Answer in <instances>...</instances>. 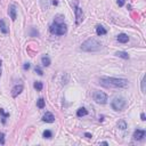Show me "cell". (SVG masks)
<instances>
[{
  "mask_svg": "<svg viewBox=\"0 0 146 146\" xmlns=\"http://www.w3.org/2000/svg\"><path fill=\"white\" fill-rule=\"evenodd\" d=\"M0 114H1V116H2V119H1L2 124H5V123H6V119H7V118H9V113H5L4 110L0 108Z\"/></svg>",
  "mask_w": 146,
  "mask_h": 146,
  "instance_id": "e0dca14e",
  "label": "cell"
},
{
  "mask_svg": "<svg viewBox=\"0 0 146 146\" xmlns=\"http://www.w3.org/2000/svg\"><path fill=\"white\" fill-rule=\"evenodd\" d=\"M99 83L106 88H125L128 87V80L120 78H100Z\"/></svg>",
  "mask_w": 146,
  "mask_h": 146,
  "instance_id": "6da1fadb",
  "label": "cell"
},
{
  "mask_svg": "<svg viewBox=\"0 0 146 146\" xmlns=\"http://www.w3.org/2000/svg\"><path fill=\"white\" fill-rule=\"evenodd\" d=\"M111 106L114 111H123L127 106V100L123 97H115L112 100Z\"/></svg>",
  "mask_w": 146,
  "mask_h": 146,
  "instance_id": "277c9868",
  "label": "cell"
},
{
  "mask_svg": "<svg viewBox=\"0 0 146 146\" xmlns=\"http://www.w3.org/2000/svg\"><path fill=\"white\" fill-rule=\"evenodd\" d=\"M49 30H50V33L55 34V35H64V34H66L67 26H66V24L63 22V17H62L61 15L56 16L54 23L50 25Z\"/></svg>",
  "mask_w": 146,
  "mask_h": 146,
  "instance_id": "7a4b0ae2",
  "label": "cell"
},
{
  "mask_svg": "<svg viewBox=\"0 0 146 146\" xmlns=\"http://www.w3.org/2000/svg\"><path fill=\"white\" fill-rule=\"evenodd\" d=\"M93 98L97 104H106L107 103V96L103 91H95L93 95Z\"/></svg>",
  "mask_w": 146,
  "mask_h": 146,
  "instance_id": "5b68a950",
  "label": "cell"
},
{
  "mask_svg": "<svg viewBox=\"0 0 146 146\" xmlns=\"http://www.w3.org/2000/svg\"><path fill=\"white\" fill-rule=\"evenodd\" d=\"M103 119H104V116H103V115L99 116V121H103Z\"/></svg>",
  "mask_w": 146,
  "mask_h": 146,
  "instance_id": "4dcf8cb0",
  "label": "cell"
},
{
  "mask_svg": "<svg viewBox=\"0 0 146 146\" xmlns=\"http://www.w3.org/2000/svg\"><path fill=\"white\" fill-rule=\"evenodd\" d=\"M80 48H81V50H83V51L94 52V51H98V50H100V48H102V43H100L98 40H96V39L90 38V39H88V40L84 41Z\"/></svg>",
  "mask_w": 146,
  "mask_h": 146,
  "instance_id": "3957f363",
  "label": "cell"
},
{
  "mask_svg": "<svg viewBox=\"0 0 146 146\" xmlns=\"http://www.w3.org/2000/svg\"><path fill=\"white\" fill-rule=\"evenodd\" d=\"M84 137H87V138H91V134H89V132H86V134H84Z\"/></svg>",
  "mask_w": 146,
  "mask_h": 146,
  "instance_id": "4316f807",
  "label": "cell"
},
{
  "mask_svg": "<svg viewBox=\"0 0 146 146\" xmlns=\"http://www.w3.org/2000/svg\"><path fill=\"white\" fill-rule=\"evenodd\" d=\"M8 14H9V16H10L11 21L16 20V7H15V5H10V6H9Z\"/></svg>",
  "mask_w": 146,
  "mask_h": 146,
  "instance_id": "30bf717a",
  "label": "cell"
},
{
  "mask_svg": "<svg viewBox=\"0 0 146 146\" xmlns=\"http://www.w3.org/2000/svg\"><path fill=\"white\" fill-rule=\"evenodd\" d=\"M118 127L120 128L121 130H124L125 128H127V123H125L124 120H120V121L118 122Z\"/></svg>",
  "mask_w": 146,
  "mask_h": 146,
  "instance_id": "d6986e66",
  "label": "cell"
},
{
  "mask_svg": "<svg viewBox=\"0 0 146 146\" xmlns=\"http://www.w3.org/2000/svg\"><path fill=\"white\" fill-rule=\"evenodd\" d=\"M145 136H146V131L145 130H141V129L135 130L134 135H132V137H134L135 140H143Z\"/></svg>",
  "mask_w": 146,
  "mask_h": 146,
  "instance_id": "8992f818",
  "label": "cell"
},
{
  "mask_svg": "<svg viewBox=\"0 0 146 146\" xmlns=\"http://www.w3.org/2000/svg\"><path fill=\"white\" fill-rule=\"evenodd\" d=\"M96 33H97V35H105V34L107 33V31L105 30L104 26L97 25V26H96Z\"/></svg>",
  "mask_w": 146,
  "mask_h": 146,
  "instance_id": "4fadbf2b",
  "label": "cell"
},
{
  "mask_svg": "<svg viewBox=\"0 0 146 146\" xmlns=\"http://www.w3.org/2000/svg\"><path fill=\"white\" fill-rule=\"evenodd\" d=\"M33 86H34V88H35L38 91H41V90H42V88H43V84H42V82H41V81L34 82Z\"/></svg>",
  "mask_w": 146,
  "mask_h": 146,
  "instance_id": "ac0fdd59",
  "label": "cell"
},
{
  "mask_svg": "<svg viewBox=\"0 0 146 146\" xmlns=\"http://www.w3.org/2000/svg\"><path fill=\"white\" fill-rule=\"evenodd\" d=\"M36 106H38L39 108H43V107H45V99L40 98V99L36 100Z\"/></svg>",
  "mask_w": 146,
  "mask_h": 146,
  "instance_id": "ffe728a7",
  "label": "cell"
},
{
  "mask_svg": "<svg viewBox=\"0 0 146 146\" xmlns=\"http://www.w3.org/2000/svg\"><path fill=\"white\" fill-rule=\"evenodd\" d=\"M141 91L145 93V78H143V80H141Z\"/></svg>",
  "mask_w": 146,
  "mask_h": 146,
  "instance_id": "cb8c5ba5",
  "label": "cell"
},
{
  "mask_svg": "<svg viewBox=\"0 0 146 146\" xmlns=\"http://www.w3.org/2000/svg\"><path fill=\"white\" fill-rule=\"evenodd\" d=\"M43 137H45V138H47V139L51 138V137H52L51 131H50V130H45V131H43Z\"/></svg>",
  "mask_w": 146,
  "mask_h": 146,
  "instance_id": "44dd1931",
  "label": "cell"
},
{
  "mask_svg": "<svg viewBox=\"0 0 146 146\" xmlns=\"http://www.w3.org/2000/svg\"><path fill=\"white\" fill-rule=\"evenodd\" d=\"M99 144H102V145H108V143H106V141H102V143H99Z\"/></svg>",
  "mask_w": 146,
  "mask_h": 146,
  "instance_id": "f546056e",
  "label": "cell"
},
{
  "mask_svg": "<svg viewBox=\"0 0 146 146\" xmlns=\"http://www.w3.org/2000/svg\"><path fill=\"white\" fill-rule=\"evenodd\" d=\"M115 55L118 57L123 58V59H129V55H128V52H125V51H116Z\"/></svg>",
  "mask_w": 146,
  "mask_h": 146,
  "instance_id": "9a60e30c",
  "label": "cell"
},
{
  "mask_svg": "<svg viewBox=\"0 0 146 146\" xmlns=\"http://www.w3.org/2000/svg\"><path fill=\"white\" fill-rule=\"evenodd\" d=\"M0 144H1V145H4V144H5V134H4V132L0 134Z\"/></svg>",
  "mask_w": 146,
  "mask_h": 146,
  "instance_id": "603a6c76",
  "label": "cell"
},
{
  "mask_svg": "<svg viewBox=\"0 0 146 146\" xmlns=\"http://www.w3.org/2000/svg\"><path fill=\"white\" fill-rule=\"evenodd\" d=\"M22 91H23V86L22 84H17V86H15L11 89V96H13V97H17Z\"/></svg>",
  "mask_w": 146,
  "mask_h": 146,
  "instance_id": "9c48e42d",
  "label": "cell"
},
{
  "mask_svg": "<svg viewBox=\"0 0 146 146\" xmlns=\"http://www.w3.org/2000/svg\"><path fill=\"white\" fill-rule=\"evenodd\" d=\"M34 71H35L39 75H42L43 74V72H42V70H41L40 66H35V67H34Z\"/></svg>",
  "mask_w": 146,
  "mask_h": 146,
  "instance_id": "7402d4cb",
  "label": "cell"
},
{
  "mask_svg": "<svg viewBox=\"0 0 146 146\" xmlns=\"http://www.w3.org/2000/svg\"><path fill=\"white\" fill-rule=\"evenodd\" d=\"M41 63H42V65L43 66H49L50 65V58L49 57H47V56H43L42 58H41Z\"/></svg>",
  "mask_w": 146,
  "mask_h": 146,
  "instance_id": "2e32d148",
  "label": "cell"
},
{
  "mask_svg": "<svg viewBox=\"0 0 146 146\" xmlns=\"http://www.w3.org/2000/svg\"><path fill=\"white\" fill-rule=\"evenodd\" d=\"M42 121H43V122H47V123H52L55 121L54 114L50 113V112H46L45 115L42 116Z\"/></svg>",
  "mask_w": 146,
  "mask_h": 146,
  "instance_id": "ba28073f",
  "label": "cell"
},
{
  "mask_svg": "<svg viewBox=\"0 0 146 146\" xmlns=\"http://www.w3.org/2000/svg\"><path fill=\"white\" fill-rule=\"evenodd\" d=\"M23 67H24V70H29V68H30V63H25Z\"/></svg>",
  "mask_w": 146,
  "mask_h": 146,
  "instance_id": "484cf974",
  "label": "cell"
},
{
  "mask_svg": "<svg viewBox=\"0 0 146 146\" xmlns=\"http://www.w3.org/2000/svg\"><path fill=\"white\" fill-rule=\"evenodd\" d=\"M75 22H77V24L79 25L80 23L83 21V13H82V9L81 8H79V7H77L75 8Z\"/></svg>",
  "mask_w": 146,
  "mask_h": 146,
  "instance_id": "52a82bcc",
  "label": "cell"
},
{
  "mask_svg": "<svg viewBox=\"0 0 146 146\" xmlns=\"http://www.w3.org/2000/svg\"><path fill=\"white\" fill-rule=\"evenodd\" d=\"M1 63H2V62H1V59H0V66H1Z\"/></svg>",
  "mask_w": 146,
  "mask_h": 146,
  "instance_id": "1f68e13d",
  "label": "cell"
},
{
  "mask_svg": "<svg viewBox=\"0 0 146 146\" xmlns=\"http://www.w3.org/2000/svg\"><path fill=\"white\" fill-rule=\"evenodd\" d=\"M87 114H88V111H87V110L84 108V107H80V108L77 111V115L80 116V118H81V116L87 115Z\"/></svg>",
  "mask_w": 146,
  "mask_h": 146,
  "instance_id": "5bb4252c",
  "label": "cell"
},
{
  "mask_svg": "<svg viewBox=\"0 0 146 146\" xmlns=\"http://www.w3.org/2000/svg\"><path fill=\"white\" fill-rule=\"evenodd\" d=\"M52 4L56 6V5H58V1H56V0H52Z\"/></svg>",
  "mask_w": 146,
  "mask_h": 146,
  "instance_id": "f1b7e54d",
  "label": "cell"
},
{
  "mask_svg": "<svg viewBox=\"0 0 146 146\" xmlns=\"http://www.w3.org/2000/svg\"><path fill=\"white\" fill-rule=\"evenodd\" d=\"M0 32H1L2 34H8V32H9V29L7 27L4 20H0Z\"/></svg>",
  "mask_w": 146,
  "mask_h": 146,
  "instance_id": "7c38bea8",
  "label": "cell"
},
{
  "mask_svg": "<svg viewBox=\"0 0 146 146\" xmlns=\"http://www.w3.org/2000/svg\"><path fill=\"white\" fill-rule=\"evenodd\" d=\"M116 40H118L120 43H125L129 41V36H128L125 33H120L118 35V38H116Z\"/></svg>",
  "mask_w": 146,
  "mask_h": 146,
  "instance_id": "8fae6325",
  "label": "cell"
},
{
  "mask_svg": "<svg viewBox=\"0 0 146 146\" xmlns=\"http://www.w3.org/2000/svg\"><path fill=\"white\" fill-rule=\"evenodd\" d=\"M140 119H141L143 121H145V120H146V116H145V114H144V113H141V114H140Z\"/></svg>",
  "mask_w": 146,
  "mask_h": 146,
  "instance_id": "83f0119b",
  "label": "cell"
},
{
  "mask_svg": "<svg viewBox=\"0 0 146 146\" xmlns=\"http://www.w3.org/2000/svg\"><path fill=\"white\" fill-rule=\"evenodd\" d=\"M124 2H125V0H118V5H119V7H122L123 5H124Z\"/></svg>",
  "mask_w": 146,
  "mask_h": 146,
  "instance_id": "d4e9b609",
  "label": "cell"
}]
</instances>
